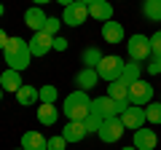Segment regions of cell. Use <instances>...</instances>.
Instances as JSON below:
<instances>
[{
    "instance_id": "cell-1",
    "label": "cell",
    "mask_w": 161,
    "mask_h": 150,
    "mask_svg": "<svg viewBox=\"0 0 161 150\" xmlns=\"http://www.w3.org/2000/svg\"><path fill=\"white\" fill-rule=\"evenodd\" d=\"M3 56H6V64L11 70H27L30 62H32V54H30V40H24V38H19V35H11L6 43V48H3Z\"/></svg>"
},
{
    "instance_id": "cell-2",
    "label": "cell",
    "mask_w": 161,
    "mask_h": 150,
    "mask_svg": "<svg viewBox=\"0 0 161 150\" xmlns=\"http://www.w3.org/2000/svg\"><path fill=\"white\" fill-rule=\"evenodd\" d=\"M62 113H64L67 121H83L92 113V99H89V94L80 91V88L70 91L64 97V102H62Z\"/></svg>"
},
{
    "instance_id": "cell-3",
    "label": "cell",
    "mask_w": 161,
    "mask_h": 150,
    "mask_svg": "<svg viewBox=\"0 0 161 150\" xmlns=\"http://www.w3.org/2000/svg\"><path fill=\"white\" fill-rule=\"evenodd\" d=\"M126 54H129L132 62L142 64L145 59L153 56V51H150V38H148V35H142V32H134L132 38L126 40Z\"/></svg>"
},
{
    "instance_id": "cell-4",
    "label": "cell",
    "mask_w": 161,
    "mask_h": 150,
    "mask_svg": "<svg viewBox=\"0 0 161 150\" xmlns=\"http://www.w3.org/2000/svg\"><path fill=\"white\" fill-rule=\"evenodd\" d=\"M124 67H126V59H121V56H102V62L97 64V75L102 78V81L113 83L121 78V72H124Z\"/></svg>"
},
{
    "instance_id": "cell-5",
    "label": "cell",
    "mask_w": 161,
    "mask_h": 150,
    "mask_svg": "<svg viewBox=\"0 0 161 150\" xmlns=\"http://www.w3.org/2000/svg\"><path fill=\"white\" fill-rule=\"evenodd\" d=\"M124 131H126V126H124L121 115H113V118H105V121H102V126H99L97 137L102 139V142L113 145V142H118V139L124 137Z\"/></svg>"
},
{
    "instance_id": "cell-6",
    "label": "cell",
    "mask_w": 161,
    "mask_h": 150,
    "mask_svg": "<svg viewBox=\"0 0 161 150\" xmlns=\"http://www.w3.org/2000/svg\"><path fill=\"white\" fill-rule=\"evenodd\" d=\"M126 107H129V102H115V99H110L108 94H105V97L92 99V110H94V113H99L102 118L124 115V110H126Z\"/></svg>"
},
{
    "instance_id": "cell-7",
    "label": "cell",
    "mask_w": 161,
    "mask_h": 150,
    "mask_svg": "<svg viewBox=\"0 0 161 150\" xmlns=\"http://www.w3.org/2000/svg\"><path fill=\"white\" fill-rule=\"evenodd\" d=\"M153 86L148 81H137L129 86V104H137V107H145V104L153 102Z\"/></svg>"
},
{
    "instance_id": "cell-8",
    "label": "cell",
    "mask_w": 161,
    "mask_h": 150,
    "mask_svg": "<svg viewBox=\"0 0 161 150\" xmlns=\"http://www.w3.org/2000/svg\"><path fill=\"white\" fill-rule=\"evenodd\" d=\"M86 19H89V6H83L78 0L62 11V24H67V27H80Z\"/></svg>"
},
{
    "instance_id": "cell-9",
    "label": "cell",
    "mask_w": 161,
    "mask_h": 150,
    "mask_svg": "<svg viewBox=\"0 0 161 150\" xmlns=\"http://www.w3.org/2000/svg\"><path fill=\"white\" fill-rule=\"evenodd\" d=\"M51 48H54V35L43 32V29L30 38V54H32V56H46Z\"/></svg>"
},
{
    "instance_id": "cell-10",
    "label": "cell",
    "mask_w": 161,
    "mask_h": 150,
    "mask_svg": "<svg viewBox=\"0 0 161 150\" xmlns=\"http://www.w3.org/2000/svg\"><path fill=\"white\" fill-rule=\"evenodd\" d=\"M121 121H124V126L126 129H142L145 123H148V115H145V107H137V104H129L126 110H124V115H121Z\"/></svg>"
},
{
    "instance_id": "cell-11",
    "label": "cell",
    "mask_w": 161,
    "mask_h": 150,
    "mask_svg": "<svg viewBox=\"0 0 161 150\" xmlns=\"http://www.w3.org/2000/svg\"><path fill=\"white\" fill-rule=\"evenodd\" d=\"M156 145H158V134H156V129H137L134 131V147L137 150H156Z\"/></svg>"
},
{
    "instance_id": "cell-12",
    "label": "cell",
    "mask_w": 161,
    "mask_h": 150,
    "mask_svg": "<svg viewBox=\"0 0 161 150\" xmlns=\"http://www.w3.org/2000/svg\"><path fill=\"white\" fill-rule=\"evenodd\" d=\"M0 86H3V91H14V94H16L19 88L24 86V83H22V72L6 67L3 72H0Z\"/></svg>"
},
{
    "instance_id": "cell-13",
    "label": "cell",
    "mask_w": 161,
    "mask_h": 150,
    "mask_svg": "<svg viewBox=\"0 0 161 150\" xmlns=\"http://www.w3.org/2000/svg\"><path fill=\"white\" fill-rule=\"evenodd\" d=\"M89 16L92 19H97V22H110L113 19V3L110 0H97V3H92L89 6Z\"/></svg>"
},
{
    "instance_id": "cell-14",
    "label": "cell",
    "mask_w": 161,
    "mask_h": 150,
    "mask_svg": "<svg viewBox=\"0 0 161 150\" xmlns=\"http://www.w3.org/2000/svg\"><path fill=\"white\" fill-rule=\"evenodd\" d=\"M46 13H43V8L40 6H32V8H27V11H24V24H27L30 29H32V32H40V29H43V24H46Z\"/></svg>"
},
{
    "instance_id": "cell-15",
    "label": "cell",
    "mask_w": 161,
    "mask_h": 150,
    "mask_svg": "<svg viewBox=\"0 0 161 150\" xmlns=\"http://www.w3.org/2000/svg\"><path fill=\"white\" fill-rule=\"evenodd\" d=\"M22 147L24 150H48V139L40 131H24L22 134Z\"/></svg>"
},
{
    "instance_id": "cell-16",
    "label": "cell",
    "mask_w": 161,
    "mask_h": 150,
    "mask_svg": "<svg viewBox=\"0 0 161 150\" xmlns=\"http://www.w3.org/2000/svg\"><path fill=\"white\" fill-rule=\"evenodd\" d=\"M102 38L105 43H121L124 38H126V32H124V27H121V22H105L102 24Z\"/></svg>"
},
{
    "instance_id": "cell-17",
    "label": "cell",
    "mask_w": 161,
    "mask_h": 150,
    "mask_svg": "<svg viewBox=\"0 0 161 150\" xmlns=\"http://www.w3.org/2000/svg\"><path fill=\"white\" fill-rule=\"evenodd\" d=\"M86 126H83V121H67L62 129V137L67 139V142H80V139L86 137Z\"/></svg>"
},
{
    "instance_id": "cell-18",
    "label": "cell",
    "mask_w": 161,
    "mask_h": 150,
    "mask_svg": "<svg viewBox=\"0 0 161 150\" xmlns=\"http://www.w3.org/2000/svg\"><path fill=\"white\" fill-rule=\"evenodd\" d=\"M97 81H99V75H97V70H94V67H83L78 75H75V83H78L80 91L94 88V86H97Z\"/></svg>"
},
{
    "instance_id": "cell-19",
    "label": "cell",
    "mask_w": 161,
    "mask_h": 150,
    "mask_svg": "<svg viewBox=\"0 0 161 150\" xmlns=\"http://www.w3.org/2000/svg\"><path fill=\"white\" fill-rule=\"evenodd\" d=\"M108 97L115 99V102H129V83L124 81V78L108 83Z\"/></svg>"
},
{
    "instance_id": "cell-20",
    "label": "cell",
    "mask_w": 161,
    "mask_h": 150,
    "mask_svg": "<svg viewBox=\"0 0 161 150\" xmlns=\"http://www.w3.org/2000/svg\"><path fill=\"white\" fill-rule=\"evenodd\" d=\"M57 118H59V110L54 104H43V102L38 104V123L40 126H54Z\"/></svg>"
},
{
    "instance_id": "cell-21",
    "label": "cell",
    "mask_w": 161,
    "mask_h": 150,
    "mask_svg": "<svg viewBox=\"0 0 161 150\" xmlns=\"http://www.w3.org/2000/svg\"><path fill=\"white\" fill-rule=\"evenodd\" d=\"M16 102L24 104V107L38 104V102H40V88H35V86H22V88L16 91Z\"/></svg>"
},
{
    "instance_id": "cell-22",
    "label": "cell",
    "mask_w": 161,
    "mask_h": 150,
    "mask_svg": "<svg viewBox=\"0 0 161 150\" xmlns=\"http://www.w3.org/2000/svg\"><path fill=\"white\" fill-rule=\"evenodd\" d=\"M121 78H124L129 86H132V83H137V81H142V64H140V62H132V59H129L126 67H124V72H121Z\"/></svg>"
},
{
    "instance_id": "cell-23",
    "label": "cell",
    "mask_w": 161,
    "mask_h": 150,
    "mask_svg": "<svg viewBox=\"0 0 161 150\" xmlns=\"http://www.w3.org/2000/svg\"><path fill=\"white\" fill-rule=\"evenodd\" d=\"M142 13L148 22H161V0H142Z\"/></svg>"
},
{
    "instance_id": "cell-24",
    "label": "cell",
    "mask_w": 161,
    "mask_h": 150,
    "mask_svg": "<svg viewBox=\"0 0 161 150\" xmlns=\"http://www.w3.org/2000/svg\"><path fill=\"white\" fill-rule=\"evenodd\" d=\"M80 59H83V64H86V67H94L97 70V64L102 62V51H99V48H83V54H80Z\"/></svg>"
},
{
    "instance_id": "cell-25",
    "label": "cell",
    "mask_w": 161,
    "mask_h": 150,
    "mask_svg": "<svg viewBox=\"0 0 161 150\" xmlns=\"http://www.w3.org/2000/svg\"><path fill=\"white\" fill-rule=\"evenodd\" d=\"M102 121H105V118L99 115V113H94V110H92V113L83 118V126H86V131H89V134H97V131H99V126H102Z\"/></svg>"
},
{
    "instance_id": "cell-26",
    "label": "cell",
    "mask_w": 161,
    "mask_h": 150,
    "mask_svg": "<svg viewBox=\"0 0 161 150\" xmlns=\"http://www.w3.org/2000/svg\"><path fill=\"white\" fill-rule=\"evenodd\" d=\"M145 115H148V123L161 126V102H150V104H145Z\"/></svg>"
},
{
    "instance_id": "cell-27",
    "label": "cell",
    "mask_w": 161,
    "mask_h": 150,
    "mask_svg": "<svg viewBox=\"0 0 161 150\" xmlns=\"http://www.w3.org/2000/svg\"><path fill=\"white\" fill-rule=\"evenodd\" d=\"M57 99H59V91H57V86H51V83L40 86V102H43V104H54Z\"/></svg>"
},
{
    "instance_id": "cell-28",
    "label": "cell",
    "mask_w": 161,
    "mask_h": 150,
    "mask_svg": "<svg viewBox=\"0 0 161 150\" xmlns=\"http://www.w3.org/2000/svg\"><path fill=\"white\" fill-rule=\"evenodd\" d=\"M59 27H62V19L48 16V19H46V24H43V32H48V35H54V38H57V35H59Z\"/></svg>"
},
{
    "instance_id": "cell-29",
    "label": "cell",
    "mask_w": 161,
    "mask_h": 150,
    "mask_svg": "<svg viewBox=\"0 0 161 150\" xmlns=\"http://www.w3.org/2000/svg\"><path fill=\"white\" fill-rule=\"evenodd\" d=\"M150 51H153V56L161 59V29H156V32L150 35Z\"/></svg>"
},
{
    "instance_id": "cell-30",
    "label": "cell",
    "mask_w": 161,
    "mask_h": 150,
    "mask_svg": "<svg viewBox=\"0 0 161 150\" xmlns=\"http://www.w3.org/2000/svg\"><path fill=\"white\" fill-rule=\"evenodd\" d=\"M145 72H148V75H161V59H158V56H150Z\"/></svg>"
},
{
    "instance_id": "cell-31",
    "label": "cell",
    "mask_w": 161,
    "mask_h": 150,
    "mask_svg": "<svg viewBox=\"0 0 161 150\" xmlns=\"http://www.w3.org/2000/svg\"><path fill=\"white\" fill-rule=\"evenodd\" d=\"M67 147V139L59 134V137H48V150H64Z\"/></svg>"
},
{
    "instance_id": "cell-32",
    "label": "cell",
    "mask_w": 161,
    "mask_h": 150,
    "mask_svg": "<svg viewBox=\"0 0 161 150\" xmlns=\"http://www.w3.org/2000/svg\"><path fill=\"white\" fill-rule=\"evenodd\" d=\"M54 51H67V40H64L62 35H57V38H54Z\"/></svg>"
},
{
    "instance_id": "cell-33",
    "label": "cell",
    "mask_w": 161,
    "mask_h": 150,
    "mask_svg": "<svg viewBox=\"0 0 161 150\" xmlns=\"http://www.w3.org/2000/svg\"><path fill=\"white\" fill-rule=\"evenodd\" d=\"M6 43H8V35L3 32V29H0V51H3V48H6Z\"/></svg>"
},
{
    "instance_id": "cell-34",
    "label": "cell",
    "mask_w": 161,
    "mask_h": 150,
    "mask_svg": "<svg viewBox=\"0 0 161 150\" xmlns=\"http://www.w3.org/2000/svg\"><path fill=\"white\" fill-rule=\"evenodd\" d=\"M54 3H59V6H64V8H67V6H73L75 0H54Z\"/></svg>"
},
{
    "instance_id": "cell-35",
    "label": "cell",
    "mask_w": 161,
    "mask_h": 150,
    "mask_svg": "<svg viewBox=\"0 0 161 150\" xmlns=\"http://www.w3.org/2000/svg\"><path fill=\"white\" fill-rule=\"evenodd\" d=\"M78 3H83V6H92V3H97V0H78Z\"/></svg>"
},
{
    "instance_id": "cell-36",
    "label": "cell",
    "mask_w": 161,
    "mask_h": 150,
    "mask_svg": "<svg viewBox=\"0 0 161 150\" xmlns=\"http://www.w3.org/2000/svg\"><path fill=\"white\" fill-rule=\"evenodd\" d=\"M35 6H43V3H51V0H32Z\"/></svg>"
},
{
    "instance_id": "cell-37",
    "label": "cell",
    "mask_w": 161,
    "mask_h": 150,
    "mask_svg": "<svg viewBox=\"0 0 161 150\" xmlns=\"http://www.w3.org/2000/svg\"><path fill=\"white\" fill-rule=\"evenodd\" d=\"M121 150H137V147H134V145H126V147H121Z\"/></svg>"
},
{
    "instance_id": "cell-38",
    "label": "cell",
    "mask_w": 161,
    "mask_h": 150,
    "mask_svg": "<svg viewBox=\"0 0 161 150\" xmlns=\"http://www.w3.org/2000/svg\"><path fill=\"white\" fill-rule=\"evenodd\" d=\"M3 11H6V8H3V3H0V16H3Z\"/></svg>"
},
{
    "instance_id": "cell-39",
    "label": "cell",
    "mask_w": 161,
    "mask_h": 150,
    "mask_svg": "<svg viewBox=\"0 0 161 150\" xmlns=\"http://www.w3.org/2000/svg\"><path fill=\"white\" fill-rule=\"evenodd\" d=\"M0 99H3V86H0Z\"/></svg>"
},
{
    "instance_id": "cell-40",
    "label": "cell",
    "mask_w": 161,
    "mask_h": 150,
    "mask_svg": "<svg viewBox=\"0 0 161 150\" xmlns=\"http://www.w3.org/2000/svg\"><path fill=\"white\" fill-rule=\"evenodd\" d=\"M16 150H24V147H16Z\"/></svg>"
},
{
    "instance_id": "cell-41",
    "label": "cell",
    "mask_w": 161,
    "mask_h": 150,
    "mask_svg": "<svg viewBox=\"0 0 161 150\" xmlns=\"http://www.w3.org/2000/svg\"><path fill=\"white\" fill-rule=\"evenodd\" d=\"M158 102H161V99H158Z\"/></svg>"
}]
</instances>
